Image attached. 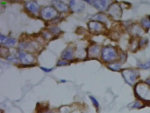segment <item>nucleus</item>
I'll return each instance as SVG.
<instances>
[{
    "mask_svg": "<svg viewBox=\"0 0 150 113\" xmlns=\"http://www.w3.org/2000/svg\"><path fill=\"white\" fill-rule=\"evenodd\" d=\"M135 93L141 100L150 101V88L148 84L144 83H139L135 87Z\"/></svg>",
    "mask_w": 150,
    "mask_h": 113,
    "instance_id": "obj_1",
    "label": "nucleus"
},
{
    "mask_svg": "<svg viewBox=\"0 0 150 113\" xmlns=\"http://www.w3.org/2000/svg\"><path fill=\"white\" fill-rule=\"evenodd\" d=\"M117 54L116 50L112 47H106L103 49L102 53V58L107 62L113 61L116 59Z\"/></svg>",
    "mask_w": 150,
    "mask_h": 113,
    "instance_id": "obj_2",
    "label": "nucleus"
},
{
    "mask_svg": "<svg viewBox=\"0 0 150 113\" xmlns=\"http://www.w3.org/2000/svg\"><path fill=\"white\" fill-rule=\"evenodd\" d=\"M122 76L127 83L133 85L139 76V73L136 70L126 69L122 72Z\"/></svg>",
    "mask_w": 150,
    "mask_h": 113,
    "instance_id": "obj_3",
    "label": "nucleus"
},
{
    "mask_svg": "<svg viewBox=\"0 0 150 113\" xmlns=\"http://www.w3.org/2000/svg\"><path fill=\"white\" fill-rule=\"evenodd\" d=\"M89 32L94 35H98L105 31V27L101 23L96 21H92L88 23Z\"/></svg>",
    "mask_w": 150,
    "mask_h": 113,
    "instance_id": "obj_4",
    "label": "nucleus"
},
{
    "mask_svg": "<svg viewBox=\"0 0 150 113\" xmlns=\"http://www.w3.org/2000/svg\"><path fill=\"white\" fill-rule=\"evenodd\" d=\"M57 15V10L52 7H45L41 11L42 18L45 20H50L55 18Z\"/></svg>",
    "mask_w": 150,
    "mask_h": 113,
    "instance_id": "obj_5",
    "label": "nucleus"
},
{
    "mask_svg": "<svg viewBox=\"0 0 150 113\" xmlns=\"http://www.w3.org/2000/svg\"><path fill=\"white\" fill-rule=\"evenodd\" d=\"M108 11L109 14L115 20H118L121 18L122 10L118 4H112L108 8Z\"/></svg>",
    "mask_w": 150,
    "mask_h": 113,
    "instance_id": "obj_6",
    "label": "nucleus"
},
{
    "mask_svg": "<svg viewBox=\"0 0 150 113\" xmlns=\"http://www.w3.org/2000/svg\"><path fill=\"white\" fill-rule=\"evenodd\" d=\"M90 4H93V6L100 10L104 11L107 9L109 5V1L106 0H96L93 1H86Z\"/></svg>",
    "mask_w": 150,
    "mask_h": 113,
    "instance_id": "obj_7",
    "label": "nucleus"
},
{
    "mask_svg": "<svg viewBox=\"0 0 150 113\" xmlns=\"http://www.w3.org/2000/svg\"><path fill=\"white\" fill-rule=\"evenodd\" d=\"M19 59L24 65H28L33 63L34 58L31 54L20 52L19 54Z\"/></svg>",
    "mask_w": 150,
    "mask_h": 113,
    "instance_id": "obj_8",
    "label": "nucleus"
},
{
    "mask_svg": "<svg viewBox=\"0 0 150 113\" xmlns=\"http://www.w3.org/2000/svg\"><path fill=\"white\" fill-rule=\"evenodd\" d=\"M70 6L72 11L76 13H79L82 12L84 9L85 4L82 1L73 0L70 2Z\"/></svg>",
    "mask_w": 150,
    "mask_h": 113,
    "instance_id": "obj_9",
    "label": "nucleus"
},
{
    "mask_svg": "<svg viewBox=\"0 0 150 113\" xmlns=\"http://www.w3.org/2000/svg\"><path fill=\"white\" fill-rule=\"evenodd\" d=\"M52 3L54 7V8L61 13L67 12L68 9V6L62 1H52Z\"/></svg>",
    "mask_w": 150,
    "mask_h": 113,
    "instance_id": "obj_10",
    "label": "nucleus"
},
{
    "mask_svg": "<svg viewBox=\"0 0 150 113\" xmlns=\"http://www.w3.org/2000/svg\"><path fill=\"white\" fill-rule=\"evenodd\" d=\"M26 7L28 11L33 13L36 14L39 10L40 6L36 1H28L26 3Z\"/></svg>",
    "mask_w": 150,
    "mask_h": 113,
    "instance_id": "obj_11",
    "label": "nucleus"
},
{
    "mask_svg": "<svg viewBox=\"0 0 150 113\" xmlns=\"http://www.w3.org/2000/svg\"><path fill=\"white\" fill-rule=\"evenodd\" d=\"M0 42L1 44L8 47L14 46L16 43V40L15 39L8 38L2 35H0Z\"/></svg>",
    "mask_w": 150,
    "mask_h": 113,
    "instance_id": "obj_12",
    "label": "nucleus"
},
{
    "mask_svg": "<svg viewBox=\"0 0 150 113\" xmlns=\"http://www.w3.org/2000/svg\"><path fill=\"white\" fill-rule=\"evenodd\" d=\"M61 58L63 60H70L73 59V50L71 48H68L62 52L61 55Z\"/></svg>",
    "mask_w": 150,
    "mask_h": 113,
    "instance_id": "obj_13",
    "label": "nucleus"
},
{
    "mask_svg": "<svg viewBox=\"0 0 150 113\" xmlns=\"http://www.w3.org/2000/svg\"><path fill=\"white\" fill-rule=\"evenodd\" d=\"M100 53V47L96 45L91 46L88 50L89 56L91 58H96Z\"/></svg>",
    "mask_w": 150,
    "mask_h": 113,
    "instance_id": "obj_14",
    "label": "nucleus"
},
{
    "mask_svg": "<svg viewBox=\"0 0 150 113\" xmlns=\"http://www.w3.org/2000/svg\"><path fill=\"white\" fill-rule=\"evenodd\" d=\"M93 19L98 22H107L108 21V18L105 15L103 14H97L93 16Z\"/></svg>",
    "mask_w": 150,
    "mask_h": 113,
    "instance_id": "obj_15",
    "label": "nucleus"
},
{
    "mask_svg": "<svg viewBox=\"0 0 150 113\" xmlns=\"http://www.w3.org/2000/svg\"><path fill=\"white\" fill-rule=\"evenodd\" d=\"M132 33L136 36H140L143 33V30L138 25H134L132 28Z\"/></svg>",
    "mask_w": 150,
    "mask_h": 113,
    "instance_id": "obj_16",
    "label": "nucleus"
},
{
    "mask_svg": "<svg viewBox=\"0 0 150 113\" xmlns=\"http://www.w3.org/2000/svg\"><path fill=\"white\" fill-rule=\"evenodd\" d=\"M108 68L114 71H119L121 69L120 65L118 63H113L108 65Z\"/></svg>",
    "mask_w": 150,
    "mask_h": 113,
    "instance_id": "obj_17",
    "label": "nucleus"
},
{
    "mask_svg": "<svg viewBox=\"0 0 150 113\" xmlns=\"http://www.w3.org/2000/svg\"><path fill=\"white\" fill-rule=\"evenodd\" d=\"M141 23L142 25L145 28H150V20L144 18V19H143L141 20Z\"/></svg>",
    "mask_w": 150,
    "mask_h": 113,
    "instance_id": "obj_18",
    "label": "nucleus"
},
{
    "mask_svg": "<svg viewBox=\"0 0 150 113\" xmlns=\"http://www.w3.org/2000/svg\"><path fill=\"white\" fill-rule=\"evenodd\" d=\"M139 66L142 69H148L150 67V60L144 64H140L139 65Z\"/></svg>",
    "mask_w": 150,
    "mask_h": 113,
    "instance_id": "obj_19",
    "label": "nucleus"
},
{
    "mask_svg": "<svg viewBox=\"0 0 150 113\" xmlns=\"http://www.w3.org/2000/svg\"><path fill=\"white\" fill-rule=\"evenodd\" d=\"M142 104L139 101H136L131 106L132 108L139 109L142 107Z\"/></svg>",
    "mask_w": 150,
    "mask_h": 113,
    "instance_id": "obj_20",
    "label": "nucleus"
},
{
    "mask_svg": "<svg viewBox=\"0 0 150 113\" xmlns=\"http://www.w3.org/2000/svg\"><path fill=\"white\" fill-rule=\"evenodd\" d=\"M89 98L93 102V104L98 109L99 107V103L96 100V99L93 96H89Z\"/></svg>",
    "mask_w": 150,
    "mask_h": 113,
    "instance_id": "obj_21",
    "label": "nucleus"
},
{
    "mask_svg": "<svg viewBox=\"0 0 150 113\" xmlns=\"http://www.w3.org/2000/svg\"><path fill=\"white\" fill-rule=\"evenodd\" d=\"M69 63L65 61L59 60L57 63V66H68Z\"/></svg>",
    "mask_w": 150,
    "mask_h": 113,
    "instance_id": "obj_22",
    "label": "nucleus"
},
{
    "mask_svg": "<svg viewBox=\"0 0 150 113\" xmlns=\"http://www.w3.org/2000/svg\"><path fill=\"white\" fill-rule=\"evenodd\" d=\"M50 30L54 34H58L60 32V30L57 27H52L50 28Z\"/></svg>",
    "mask_w": 150,
    "mask_h": 113,
    "instance_id": "obj_23",
    "label": "nucleus"
},
{
    "mask_svg": "<svg viewBox=\"0 0 150 113\" xmlns=\"http://www.w3.org/2000/svg\"><path fill=\"white\" fill-rule=\"evenodd\" d=\"M40 68L41 69V70L44 71L46 73H49V72H51L52 70V69H48L46 68L43 67H40Z\"/></svg>",
    "mask_w": 150,
    "mask_h": 113,
    "instance_id": "obj_24",
    "label": "nucleus"
},
{
    "mask_svg": "<svg viewBox=\"0 0 150 113\" xmlns=\"http://www.w3.org/2000/svg\"><path fill=\"white\" fill-rule=\"evenodd\" d=\"M148 42V40L147 39H143L140 41V45L141 46H143L145 45Z\"/></svg>",
    "mask_w": 150,
    "mask_h": 113,
    "instance_id": "obj_25",
    "label": "nucleus"
},
{
    "mask_svg": "<svg viewBox=\"0 0 150 113\" xmlns=\"http://www.w3.org/2000/svg\"><path fill=\"white\" fill-rule=\"evenodd\" d=\"M8 60L10 61H13V62H17V60L14 58V57L12 56H8L7 58Z\"/></svg>",
    "mask_w": 150,
    "mask_h": 113,
    "instance_id": "obj_26",
    "label": "nucleus"
},
{
    "mask_svg": "<svg viewBox=\"0 0 150 113\" xmlns=\"http://www.w3.org/2000/svg\"><path fill=\"white\" fill-rule=\"evenodd\" d=\"M147 83H148V84H150V79H147Z\"/></svg>",
    "mask_w": 150,
    "mask_h": 113,
    "instance_id": "obj_27",
    "label": "nucleus"
},
{
    "mask_svg": "<svg viewBox=\"0 0 150 113\" xmlns=\"http://www.w3.org/2000/svg\"><path fill=\"white\" fill-rule=\"evenodd\" d=\"M149 19H150V16H149Z\"/></svg>",
    "mask_w": 150,
    "mask_h": 113,
    "instance_id": "obj_28",
    "label": "nucleus"
}]
</instances>
